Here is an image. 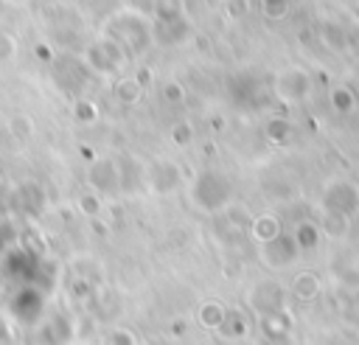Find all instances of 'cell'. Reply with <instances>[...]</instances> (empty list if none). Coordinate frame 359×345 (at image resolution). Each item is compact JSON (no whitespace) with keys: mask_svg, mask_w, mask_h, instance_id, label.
Listing matches in <instances>:
<instances>
[{"mask_svg":"<svg viewBox=\"0 0 359 345\" xmlns=\"http://www.w3.org/2000/svg\"><path fill=\"white\" fill-rule=\"evenodd\" d=\"M84 62H87L95 73H115V70L121 67V62H123V50H121L118 42H112L109 36H104V39H98L95 45L87 48Z\"/></svg>","mask_w":359,"mask_h":345,"instance_id":"7a4b0ae2","label":"cell"},{"mask_svg":"<svg viewBox=\"0 0 359 345\" xmlns=\"http://www.w3.org/2000/svg\"><path fill=\"white\" fill-rule=\"evenodd\" d=\"M289 6L292 0H261V11L269 17V20H280L289 14Z\"/></svg>","mask_w":359,"mask_h":345,"instance_id":"8992f818","label":"cell"},{"mask_svg":"<svg viewBox=\"0 0 359 345\" xmlns=\"http://www.w3.org/2000/svg\"><path fill=\"white\" fill-rule=\"evenodd\" d=\"M323 39H325L334 50L348 48V31H342V28H339V25H334V22H328V25L323 28Z\"/></svg>","mask_w":359,"mask_h":345,"instance_id":"5b68a950","label":"cell"},{"mask_svg":"<svg viewBox=\"0 0 359 345\" xmlns=\"http://www.w3.org/2000/svg\"><path fill=\"white\" fill-rule=\"evenodd\" d=\"M275 90H278L280 98H286V101H297V98L309 95V90H311V79H309L306 70H300V67H289V70L278 73V79H275Z\"/></svg>","mask_w":359,"mask_h":345,"instance_id":"3957f363","label":"cell"},{"mask_svg":"<svg viewBox=\"0 0 359 345\" xmlns=\"http://www.w3.org/2000/svg\"><path fill=\"white\" fill-rule=\"evenodd\" d=\"M107 31H109V39L118 42L121 50H123V53H132V56L140 53V50L151 42V36H154L151 22L146 20V14H137V11H132V8L115 11V14L109 17V22H107Z\"/></svg>","mask_w":359,"mask_h":345,"instance_id":"6da1fadb","label":"cell"},{"mask_svg":"<svg viewBox=\"0 0 359 345\" xmlns=\"http://www.w3.org/2000/svg\"><path fill=\"white\" fill-rule=\"evenodd\" d=\"M331 104H334L339 112H348V109L353 107V93H351L348 87H337V90L331 93Z\"/></svg>","mask_w":359,"mask_h":345,"instance_id":"52a82bcc","label":"cell"},{"mask_svg":"<svg viewBox=\"0 0 359 345\" xmlns=\"http://www.w3.org/2000/svg\"><path fill=\"white\" fill-rule=\"evenodd\" d=\"M163 95H165L168 101H180V98H182V87H180L177 81H165V87H163Z\"/></svg>","mask_w":359,"mask_h":345,"instance_id":"9c48e42d","label":"cell"},{"mask_svg":"<svg viewBox=\"0 0 359 345\" xmlns=\"http://www.w3.org/2000/svg\"><path fill=\"white\" fill-rule=\"evenodd\" d=\"M115 93H118V98H121L123 104H135V101L143 95V84H140L137 79H129V76H123V79H118V84H115Z\"/></svg>","mask_w":359,"mask_h":345,"instance_id":"277c9868","label":"cell"},{"mask_svg":"<svg viewBox=\"0 0 359 345\" xmlns=\"http://www.w3.org/2000/svg\"><path fill=\"white\" fill-rule=\"evenodd\" d=\"M17 56V39L6 31H0V62H11Z\"/></svg>","mask_w":359,"mask_h":345,"instance_id":"ba28073f","label":"cell"},{"mask_svg":"<svg viewBox=\"0 0 359 345\" xmlns=\"http://www.w3.org/2000/svg\"><path fill=\"white\" fill-rule=\"evenodd\" d=\"M244 11H247L244 0H230V14H244Z\"/></svg>","mask_w":359,"mask_h":345,"instance_id":"30bf717a","label":"cell"}]
</instances>
